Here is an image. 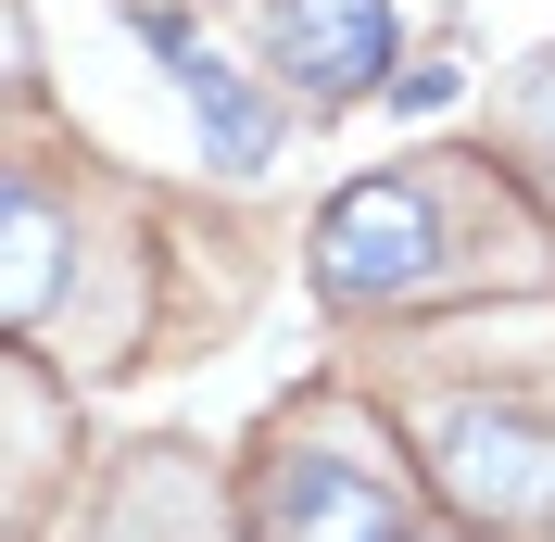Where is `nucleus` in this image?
I'll list each match as a JSON object with an SVG mask.
<instances>
[{
    "mask_svg": "<svg viewBox=\"0 0 555 542\" xmlns=\"http://www.w3.org/2000/svg\"><path fill=\"white\" fill-rule=\"evenodd\" d=\"M391 0H266V64L304 89V102H353V89H391Z\"/></svg>",
    "mask_w": 555,
    "mask_h": 542,
    "instance_id": "obj_4",
    "label": "nucleus"
},
{
    "mask_svg": "<svg viewBox=\"0 0 555 542\" xmlns=\"http://www.w3.org/2000/svg\"><path fill=\"white\" fill-rule=\"evenodd\" d=\"M391 102H404V114H429V102H454V64H404V76H391Z\"/></svg>",
    "mask_w": 555,
    "mask_h": 542,
    "instance_id": "obj_7",
    "label": "nucleus"
},
{
    "mask_svg": "<svg viewBox=\"0 0 555 542\" xmlns=\"http://www.w3.org/2000/svg\"><path fill=\"white\" fill-rule=\"evenodd\" d=\"M51 278H64V215H51V190H38V177H13V266H0V315H13V328H38Z\"/></svg>",
    "mask_w": 555,
    "mask_h": 542,
    "instance_id": "obj_6",
    "label": "nucleus"
},
{
    "mask_svg": "<svg viewBox=\"0 0 555 542\" xmlns=\"http://www.w3.org/2000/svg\"><path fill=\"white\" fill-rule=\"evenodd\" d=\"M442 492L492 530H543L555 517V429L543 416H505V404H454L442 416Z\"/></svg>",
    "mask_w": 555,
    "mask_h": 542,
    "instance_id": "obj_3",
    "label": "nucleus"
},
{
    "mask_svg": "<svg viewBox=\"0 0 555 542\" xmlns=\"http://www.w3.org/2000/svg\"><path fill=\"white\" fill-rule=\"evenodd\" d=\"M139 38H152V64H165L177 89H190V114H203V139H215V165H228V177H253V165L278 152V114L253 102V89H241L228 64H215V51H203L190 26H177V13H139Z\"/></svg>",
    "mask_w": 555,
    "mask_h": 542,
    "instance_id": "obj_5",
    "label": "nucleus"
},
{
    "mask_svg": "<svg viewBox=\"0 0 555 542\" xmlns=\"http://www.w3.org/2000/svg\"><path fill=\"white\" fill-rule=\"evenodd\" d=\"M315 291L328 304H416L442 291V190L429 177H366L315 215Z\"/></svg>",
    "mask_w": 555,
    "mask_h": 542,
    "instance_id": "obj_1",
    "label": "nucleus"
},
{
    "mask_svg": "<svg viewBox=\"0 0 555 542\" xmlns=\"http://www.w3.org/2000/svg\"><path fill=\"white\" fill-rule=\"evenodd\" d=\"M253 542H416L404 492L341 441H278L253 467Z\"/></svg>",
    "mask_w": 555,
    "mask_h": 542,
    "instance_id": "obj_2",
    "label": "nucleus"
}]
</instances>
